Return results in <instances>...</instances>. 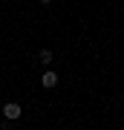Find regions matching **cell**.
Masks as SVG:
<instances>
[{"instance_id":"obj_1","label":"cell","mask_w":124,"mask_h":130,"mask_svg":"<svg viewBox=\"0 0 124 130\" xmlns=\"http://www.w3.org/2000/svg\"><path fill=\"white\" fill-rule=\"evenodd\" d=\"M20 116H23V110H20V104H17V101L3 104V119H6V121H17Z\"/></svg>"},{"instance_id":"obj_2","label":"cell","mask_w":124,"mask_h":130,"mask_svg":"<svg viewBox=\"0 0 124 130\" xmlns=\"http://www.w3.org/2000/svg\"><path fill=\"white\" fill-rule=\"evenodd\" d=\"M41 87H43V90L58 87V72H52V70H49V72H43V75H41Z\"/></svg>"},{"instance_id":"obj_3","label":"cell","mask_w":124,"mask_h":130,"mask_svg":"<svg viewBox=\"0 0 124 130\" xmlns=\"http://www.w3.org/2000/svg\"><path fill=\"white\" fill-rule=\"evenodd\" d=\"M38 61H41V64H52V52L49 49H41V52H38Z\"/></svg>"},{"instance_id":"obj_4","label":"cell","mask_w":124,"mask_h":130,"mask_svg":"<svg viewBox=\"0 0 124 130\" xmlns=\"http://www.w3.org/2000/svg\"><path fill=\"white\" fill-rule=\"evenodd\" d=\"M0 130H12V124H9V121H3V124H0Z\"/></svg>"},{"instance_id":"obj_5","label":"cell","mask_w":124,"mask_h":130,"mask_svg":"<svg viewBox=\"0 0 124 130\" xmlns=\"http://www.w3.org/2000/svg\"><path fill=\"white\" fill-rule=\"evenodd\" d=\"M41 3H43V6H49V3H52V0H41Z\"/></svg>"}]
</instances>
